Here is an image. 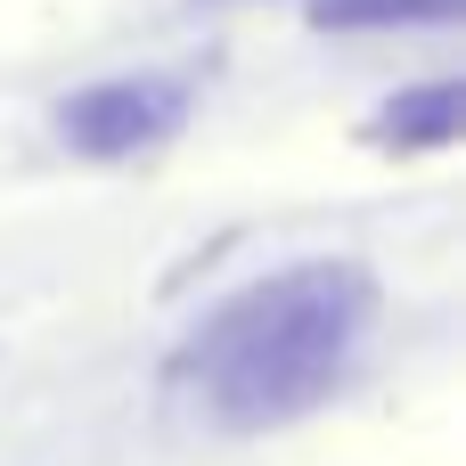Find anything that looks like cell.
I'll use <instances>...</instances> for the list:
<instances>
[{"label":"cell","instance_id":"cell-2","mask_svg":"<svg viewBox=\"0 0 466 466\" xmlns=\"http://www.w3.org/2000/svg\"><path fill=\"white\" fill-rule=\"evenodd\" d=\"M188 123V90L164 74H106L57 106V139L82 156H139Z\"/></svg>","mask_w":466,"mask_h":466},{"label":"cell","instance_id":"cell-4","mask_svg":"<svg viewBox=\"0 0 466 466\" xmlns=\"http://www.w3.org/2000/svg\"><path fill=\"white\" fill-rule=\"evenodd\" d=\"M466 0H311V25H451Z\"/></svg>","mask_w":466,"mask_h":466},{"label":"cell","instance_id":"cell-1","mask_svg":"<svg viewBox=\"0 0 466 466\" xmlns=\"http://www.w3.org/2000/svg\"><path fill=\"white\" fill-rule=\"evenodd\" d=\"M369 319H377V279L360 262H295L205 311V328L172 352V385L205 418L262 434L319 410L344 385V369L369 344Z\"/></svg>","mask_w":466,"mask_h":466},{"label":"cell","instance_id":"cell-3","mask_svg":"<svg viewBox=\"0 0 466 466\" xmlns=\"http://www.w3.org/2000/svg\"><path fill=\"white\" fill-rule=\"evenodd\" d=\"M459 82H434V90H418V98H393L377 123H369V139H385V147H451L459 139Z\"/></svg>","mask_w":466,"mask_h":466}]
</instances>
